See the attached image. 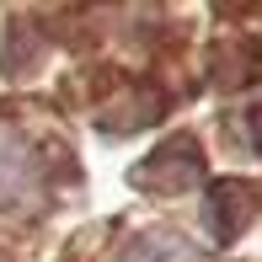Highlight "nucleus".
Segmentation results:
<instances>
[{"label":"nucleus","mask_w":262,"mask_h":262,"mask_svg":"<svg viewBox=\"0 0 262 262\" xmlns=\"http://www.w3.org/2000/svg\"><path fill=\"white\" fill-rule=\"evenodd\" d=\"M43 182V161L16 128H0V204H27Z\"/></svg>","instance_id":"f03ea898"},{"label":"nucleus","mask_w":262,"mask_h":262,"mask_svg":"<svg viewBox=\"0 0 262 262\" xmlns=\"http://www.w3.org/2000/svg\"><path fill=\"white\" fill-rule=\"evenodd\" d=\"M257 187H246V182H220L209 193V230L220 235V241H235V235L252 225V214H257Z\"/></svg>","instance_id":"7ed1b4c3"},{"label":"nucleus","mask_w":262,"mask_h":262,"mask_svg":"<svg viewBox=\"0 0 262 262\" xmlns=\"http://www.w3.org/2000/svg\"><path fill=\"white\" fill-rule=\"evenodd\" d=\"M198 171H204V156L182 134V139H166L156 156H145L134 166V187H145V193H182V187L198 182Z\"/></svg>","instance_id":"f257e3e1"},{"label":"nucleus","mask_w":262,"mask_h":262,"mask_svg":"<svg viewBox=\"0 0 262 262\" xmlns=\"http://www.w3.org/2000/svg\"><path fill=\"white\" fill-rule=\"evenodd\" d=\"M123 262H193V252L182 235H139L123 252Z\"/></svg>","instance_id":"20e7f679"}]
</instances>
